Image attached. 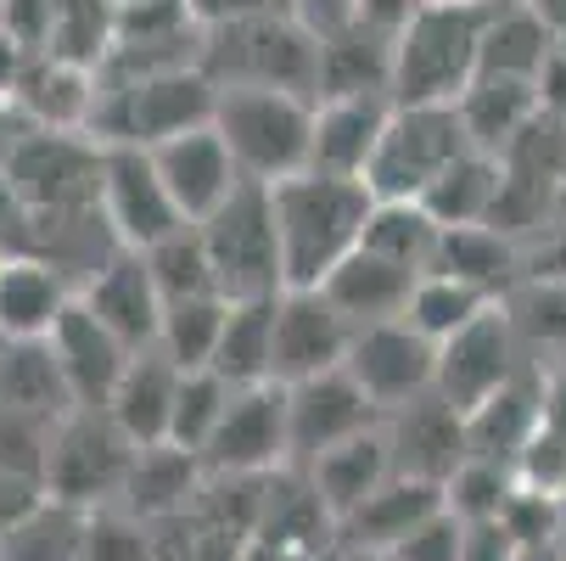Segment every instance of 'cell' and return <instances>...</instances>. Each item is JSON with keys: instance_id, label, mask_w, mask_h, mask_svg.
Returning <instances> with one entry per match:
<instances>
[{"instance_id": "1", "label": "cell", "mask_w": 566, "mask_h": 561, "mask_svg": "<svg viewBox=\"0 0 566 561\" xmlns=\"http://www.w3.org/2000/svg\"><path fill=\"white\" fill-rule=\"evenodd\" d=\"M270 208H275L281 264H286V292H292V287H326V276L359 253L376 197L365 180L303 169L270 186Z\"/></svg>"}, {"instance_id": "2", "label": "cell", "mask_w": 566, "mask_h": 561, "mask_svg": "<svg viewBox=\"0 0 566 561\" xmlns=\"http://www.w3.org/2000/svg\"><path fill=\"white\" fill-rule=\"evenodd\" d=\"M494 0H427L392 34V102L398 107H454L482 73V34Z\"/></svg>"}, {"instance_id": "3", "label": "cell", "mask_w": 566, "mask_h": 561, "mask_svg": "<svg viewBox=\"0 0 566 561\" xmlns=\"http://www.w3.org/2000/svg\"><path fill=\"white\" fill-rule=\"evenodd\" d=\"M197 67L213 91H286L314 102L319 79V29L303 18H264V23H230L208 29Z\"/></svg>"}, {"instance_id": "4", "label": "cell", "mask_w": 566, "mask_h": 561, "mask_svg": "<svg viewBox=\"0 0 566 561\" xmlns=\"http://www.w3.org/2000/svg\"><path fill=\"white\" fill-rule=\"evenodd\" d=\"M219 91L208 85L202 67H169V73H140V79H102L91 141L102 146H164L175 135L213 124Z\"/></svg>"}, {"instance_id": "5", "label": "cell", "mask_w": 566, "mask_h": 561, "mask_svg": "<svg viewBox=\"0 0 566 561\" xmlns=\"http://www.w3.org/2000/svg\"><path fill=\"white\" fill-rule=\"evenodd\" d=\"M0 169L29 202L34 230L56 219H78V214H102V141L91 135L23 124L0 146Z\"/></svg>"}, {"instance_id": "6", "label": "cell", "mask_w": 566, "mask_h": 561, "mask_svg": "<svg viewBox=\"0 0 566 561\" xmlns=\"http://www.w3.org/2000/svg\"><path fill=\"white\" fill-rule=\"evenodd\" d=\"M213 129L230 146L241 180L275 186V180H292L308 169L314 102L286 96V91H219Z\"/></svg>"}, {"instance_id": "7", "label": "cell", "mask_w": 566, "mask_h": 561, "mask_svg": "<svg viewBox=\"0 0 566 561\" xmlns=\"http://www.w3.org/2000/svg\"><path fill=\"white\" fill-rule=\"evenodd\" d=\"M213 287L224 303H264L286 292V264H281V236H275V208L270 186H241L213 219L197 225Z\"/></svg>"}, {"instance_id": "8", "label": "cell", "mask_w": 566, "mask_h": 561, "mask_svg": "<svg viewBox=\"0 0 566 561\" xmlns=\"http://www.w3.org/2000/svg\"><path fill=\"white\" fill-rule=\"evenodd\" d=\"M465 152L476 146L460 124V107H398L392 102V118L370 157L365 186L376 202H421Z\"/></svg>"}, {"instance_id": "9", "label": "cell", "mask_w": 566, "mask_h": 561, "mask_svg": "<svg viewBox=\"0 0 566 561\" xmlns=\"http://www.w3.org/2000/svg\"><path fill=\"white\" fill-rule=\"evenodd\" d=\"M135 466V444L118 433L107 411H73L62 416L45 460V495L73 511H113Z\"/></svg>"}, {"instance_id": "10", "label": "cell", "mask_w": 566, "mask_h": 561, "mask_svg": "<svg viewBox=\"0 0 566 561\" xmlns=\"http://www.w3.org/2000/svg\"><path fill=\"white\" fill-rule=\"evenodd\" d=\"M527 365L533 360H527V349H522V337L511 326L505 303H494L482 320H471L460 337L438 343V382H432V393L443 398L454 416H471L476 405H489L505 382H516Z\"/></svg>"}, {"instance_id": "11", "label": "cell", "mask_w": 566, "mask_h": 561, "mask_svg": "<svg viewBox=\"0 0 566 561\" xmlns=\"http://www.w3.org/2000/svg\"><path fill=\"white\" fill-rule=\"evenodd\" d=\"M102 225L124 253H151L175 230H186L164 175L151 164V152L102 146Z\"/></svg>"}, {"instance_id": "12", "label": "cell", "mask_w": 566, "mask_h": 561, "mask_svg": "<svg viewBox=\"0 0 566 561\" xmlns=\"http://www.w3.org/2000/svg\"><path fill=\"white\" fill-rule=\"evenodd\" d=\"M208 477H275L292 471V433H286V387H235L219 433L202 449Z\"/></svg>"}, {"instance_id": "13", "label": "cell", "mask_w": 566, "mask_h": 561, "mask_svg": "<svg viewBox=\"0 0 566 561\" xmlns=\"http://www.w3.org/2000/svg\"><path fill=\"white\" fill-rule=\"evenodd\" d=\"M343 371L365 387V398L381 416H392V411H403V405H416V398L432 393L438 349L410 326V320H381V326L354 332Z\"/></svg>"}, {"instance_id": "14", "label": "cell", "mask_w": 566, "mask_h": 561, "mask_svg": "<svg viewBox=\"0 0 566 561\" xmlns=\"http://www.w3.org/2000/svg\"><path fill=\"white\" fill-rule=\"evenodd\" d=\"M387 416L365 398V387L348 371H326L314 382L286 387V433H292V471H303L308 460L332 455L365 433H376Z\"/></svg>"}, {"instance_id": "15", "label": "cell", "mask_w": 566, "mask_h": 561, "mask_svg": "<svg viewBox=\"0 0 566 561\" xmlns=\"http://www.w3.org/2000/svg\"><path fill=\"white\" fill-rule=\"evenodd\" d=\"M354 343V326L332 309V298L319 287H292L275 298V365L270 382L275 387H297L326 371H343Z\"/></svg>"}, {"instance_id": "16", "label": "cell", "mask_w": 566, "mask_h": 561, "mask_svg": "<svg viewBox=\"0 0 566 561\" xmlns=\"http://www.w3.org/2000/svg\"><path fill=\"white\" fill-rule=\"evenodd\" d=\"M151 164H157V175H164V186H169V197H175V208H180L186 225L213 219L241 186H248L213 124L208 129H191V135H175L164 146H151Z\"/></svg>"}, {"instance_id": "17", "label": "cell", "mask_w": 566, "mask_h": 561, "mask_svg": "<svg viewBox=\"0 0 566 561\" xmlns=\"http://www.w3.org/2000/svg\"><path fill=\"white\" fill-rule=\"evenodd\" d=\"M56 365H62V382L73 393V411H107L113 405V393L135 360V349H124L102 320L85 309V303H67V314L56 320V332L45 337Z\"/></svg>"}, {"instance_id": "18", "label": "cell", "mask_w": 566, "mask_h": 561, "mask_svg": "<svg viewBox=\"0 0 566 561\" xmlns=\"http://www.w3.org/2000/svg\"><path fill=\"white\" fill-rule=\"evenodd\" d=\"M387 433V455H392V471L398 477H421V484H449L454 466L471 455L465 444V416H454L438 393L416 398V405H403L381 422Z\"/></svg>"}, {"instance_id": "19", "label": "cell", "mask_w": 566, "mask_h": 561, "mask_svg": "<svg viewBox=\"0 0 566 561\" xmlns=\"http://www.w3.org/2000/svg\"><path fill=\"white\" fill-rule=\"evenodd\" d=\"M392 96H348V102H314V129H308V169L337 175V180H365L370 157L387 135Z\"/></svg>"}, {"instance_id": "20", "label": "cell", "mask_w": 566, "mask_h": 561, "mask_svg": "<svg viewBox=\"0 0 566 561\" xmlns=\"http://www.w3.org/2000/svg\"><path fill=\"white\" fill-rule=\"evenodd\" d=\"M78 303H85L102 326L124 343V349H157V326H164V298L151 287V270L140 253H113L85 287H78Z\"/></svg>"}, {"instance_id": "21", "label": "cell", "mask_w": 566, "mask_h": 561, "mask_svg": "<svg viewBox=\"0 0 566 561\" xmlns=\"http://www.w3.org/2000/svg\"><path fill=\"white\" fill-rule=\"evenodd\" d=\"M73 298H78L73 281L51 259H40V253L0 259V337L7 343H45Z\"/></svg>"}, {"instance_id": "22", "label": "cell", "mask_w": 566, "mask_h": 561, "mask_svg": "<svg viewBox=\"0 0 566 561\" xmlns=\"http://www.w3.org/2000/svg\"><path fill=\"white\" fill-rule=\"evenodd\" d=\"M208 489V471L191 449H175V444H151V449H135V466H129V484L118 495V511H129L135 522H175V517H191L197 500Z\"/></svg>"}, {"instance_id": "23", "label": "cell", "mask_w": 566, "mask_h": 561, "mask_svg": "<svg viewBox=\"0 0 566 561\" xmlns=\"http://www.w3.org/2000/svg\"><path fill=\"white\" fill-rule=\"evenodd\" d=\"M96 96H102V73L67 67L56 56H29L18 91H12V113L34 129H67V135H91L96 118Z\"/></svg>"}, {"instance_id": "24", "label": "cell", "mask_w": 566, "mask_h": 561, "mask_svg": "<svg viewBox=\"0 0 566 561\" xmlns=\"http://www.w3.org/2000/svg\"><path fill=\"white\" fill-rule=\"evenodd\" d=\"M180 365L164 354V349H140L113 393L107 416L118 422V433L135 444V449H151V444H169V427H175V398H180Z\"/></svg>"}, {"instance_id": "25", "label": "cell", "mask_w": 566, "mask_h": 561, "mask_svg": "<svg viewBox=\"0 0 566 561\" xmlns=\"http://www.w3.org/2000/svg\"><path fill=\"white\" fill-rule=\"evenodd\" d=\"M438 511H443V489L438 484H421V477H398L392 471L354 517L337 522V544L343 550H376V555H387L392 544H403Z\"/></svg>"}, {"instance_id": "26", "label": "cell", "mask_w": 566, "mask_h": 561, "mask_svg": "<svg viewBox=\"0 0 566 561\" xmlns=\"http://www.w3.org/2000/svg\"><path fill=\"white\" fill-rule=\"evenodd\" d=\"M416 270H403V264H392V259H381V253H354V259H343L332 276H326V292L332 298V309L348 320L354 332H365V326H381V320H403V309H410V292H416Z\"/></svg>"}, {"instance_id": "27", "label": "cell", "mask_w": 566, "mask_h": 561, "mask_svg": "<svg viewBox=\"0 0 566 561\" xmlns=\"http://www.w3.org/2000/svg\"><path fill=\"white\" fill-rule=\"evenodd\" d=\"M348 96H392V40L365 23L319 34L314 102H348Z\"/></svg>"}, {"instance_id": "28", "label": "cell", "mask_w": 566, "mask_h": 561, "mask_svg": "<svg viewBox=\"0 0 566 561\" xmlns=\"http://www.w3.org/2000/svg\"><path fill=\"white\" fill-rule=\"evenodd\" d=\"M544 382H549V371H544V365H527L516 382H505V387L489 398V405H476V411L465 416V444H471V455L516 466L522 449H527L533 433H538V416H544Z\"/></svg>"}, {"instance_id": "29", "label": "cell", "mask_w": 566, "mask_h": 561, "mask_svg": "<svg viewBox=\"0 0 566 561\" xmlns=\"http://www.w3.org/2000/svg\"><path fill=\"white\" fill-rule=\"evenodd\" d=\"M454 107H460V124H465L471 146L476 152H494V157H505L544 118L533 79H500V73H476V85Z\"/></svg>"}, {"instance_id": "30", "label": "cell", "mask_w": 566, "mask_h": 561, "mask_svg": "<svg viewBox=\"0 0 566 561\" xmlns=\"http://www.w3.org/2000/svg\"><path fill=\"white\" fill-rule=\"evenodd\" d=\"M387 477H392V455H387V433H381V427L303 466V484L314 489V500L326 506L332 522L354 517V511L387 484Z\"/></svg>"}, {"instance_id": "31", "label": "cell", "mask_w": 566, "mask_h": 561, "mask_svg": "<svg viewBox=\"0 0 566 561\" xmlns=\"http://www.w3.org/2000/svg\"><path fill=\"white\" fill-rule=\"evenodd\" d=\"M505 202V157L494 152H465L460 164L421 197V208L443 230H471V225H494Z\"/></svg>"}, {"instance_id": "32", "label": "cell", "mask_w": 566, "mask_h": 561, "mask_svg": "<svg viewBox=\"0 0 566 561\" xmlns=\"http://www.w3.org/2000/svg\"><path fill=\"white\" fill-rule=\"evenodd\" d=\"M432 270H443L454 281H471L476 292H489V298H505L527 276V259H522V242H511L505 230L471 225V230H443V248H438Z\"/></svg>"}, {"instance_id": "33", "label": "cell", "mask_w": 566, "mask_h": 561, "mask_svg": "<svg viewBox=\"0 0 566 561\" xmlns=\"http://www.w3.org/2000/svg\"><path fill=\"white\" fill-rule=\"evenodd\" d=\"M555 34L544 29V18L527 7V0H494V18L489 34H482V73H500V79H533L544 62L555 56Z\"/></svg>"}, {"instance_id": "34", "label": "cell", "mask_w": 566, "mask_h": 561, "mask_svg": "<svg viewBox=\"0 0 566 561\" xmlns=\"http://www.w3.org/2000/svg\"><path fill=\"white\" fill-rule=\"evenodd\" d=\"M118 34H124V0H56L45 56L102 73L118 51Z\"/></svg>"}, {"instance_id": "35", "label": "cell", "mask_w": 566, "mask_h": 561, "mask_svg": "<svg viewBox=\"0 0 566 561\" xmlns=\"http://www.w3.org/2000/svg\"><path fill=\"white\" fill-rule=\"evenodd\" d=\"M0 405L40 422L73 416V393L62 382L51 343H7V354H0Z\"/></svg>"}, {"instance_id": "36", "label": "cell", "mask_w": 566, "mask_h": 561, "mask_svg": "<svg viewBox=\"0 0 566 561\" xmlns=\"http://www.w3.org/2000/svg\"><path fill=\"white\" fill-rule=\"evenodd\" d=\"M500 303L511 314V326H516L527 360L544 365V371H560V360H566V281L522 276Z\"/></svg>"}, {"instance_id": "37", "label": "cell", "mask_w": 566, "mask_h": 561, "mask_svg": "<svg viewBox=\"0 0 566 561\" xmlns=\"http://www.w3.org/2000/svg\"><path fill=\"white\" fill-rule=\"evenodd\" d=\"M275 365V298L264 303H230L224 337L208 371H219L230 387H264Z\"/></svg>"}, {"instance_id": "38", "label": "cell", "mask_w": 566, "mask_h": 561, "mask_svg": "<svg viewBox=\"0 0 566 561\" xmlns=\"http://www.w3.org/2000/svg\"><path fill=\"white\" fill-rule=\"evenodd\" d=\"M359 248L427 276L438 264V248H443V225L421 202H376L370 219H365V242Z\"/></svg>"}, {"instance_id": "39", "label": "cell", "mask_w": 566, "mask_h": 561, "mask_svg": "<svg viewBox=\"0 0 566 561\" xmlns=\"http://www.w3.org/2000/svg\"><path fill=\"white\" fill-rule=\"evenodd\" d=\"M500 298H489V292H476L471 281H454V276H443V270H427L421 281H416V292H410V309H403V320L438 349V343H449V337H460L471 320H482Z\"/></svg>"}, {"instance_id": "40", "label": "cell", "mask_w": 566, "mask_h": 561, "mask_svg": "<svg viewBox=\"0 0 566 561\" xmlns=\"http://www.w3.org/2000/svg\"><path fill=\"white\" fill-rule=\"evenodd\" d=\"M85 539H91V511L45 500L29 522L0 533V561H91Z\"/></svg>"}, {"instance_id": "41", "label": "cell", "mask_w": 566, "mask_h": 561, "mask_svg": "<svg viewBox=\"0 0 566 561\" xmlns=\"http://www.w3.org/2000/svg\"><path fill=\"white\" fill-rule=\"evenodd\" d=\"M224 320H230V303L219 292L191 298V303H169L164 326H157V349H164L180 371H208L213 354H219V337H224Z\"/></svg>"}, {"instance_id": "42", "label": "cell", "mask_w": 566, "mask_h": 561, "mask_svg": "<svg viewBox=\"0 0 566 561\" xmlns=\"http://www.w3.org/2000/svg\"><path fill=\"white\" fill-rule=\"evenodd\" d=\"M516 489H522L516 466L465 455V460L454 466V477L443 484V511H449L454 522H465V528H471V522H500Z\"/></svg>"}, {"instance_id": "43", "label": "cell", "mask_w": 566, "mask_h": 561, "mask_svg": "<svg viewBox=\"0 0 566 561\" xmlns=\"http://www.w3.org/2000/svg\"><path fill=\"white\" fill-rule=\"evenodd\" d=\"M516 477L527 489L566 500V371H549V382H544V416H538L533 444L516 460Z\"/></svg>"}, {"instance_id": "44", "label": "cell", "mask_w": 566, "mask_h": 561, "mask_svg": "<svg viewBox=\"0 0 566 561\" xmlns=\"http://www.w3.org/2000/svg\"><path fill=\"white\" fill-rule=\"evenodd\" d=\"M140 259H146V270H151V287H157V298H164V309H169V303H191V298H213V292H219L197 225L175 230L169 242H157V248L140 253Z\"/></svg>"}, {"instance_id": "45", "label": "cell", "mask_w": 566, "mask_h": 561, "mask_svg": "<svg viewBox=\"0 0 566 561\" xmlns=\"http://www.w3.org/2000/svg\"><path fill=\"white\" fill-rule=\"evenodd\" d=\"M235 387L219 376V371H186L180 376V398H175V427H169V444L175 449H191L202 460L208 438L219 433L224 411H230Z\"/></svg>"}, {"instance_id": "46", "label": "cell", "mask_w": 566, "mask_h": 561, "mask_svg": "<svg viewBox=\"0 0 566 561\" xmlns=\"http://www.w3.org/2000/svg\"><path fill=\"white\" fill-rule=\"evenodd\" d=\"M56 427L62 422H40V416H23V411L0 405V471H18V477L45 484V460H51Z\"/></svg>"}, {"instance_id": "47", "label": "cell", "mask_w": 566, "mask_h": 561, "mask_svg": "<svg viewBox=\"0 0 566 561\" xmlns=\"http://www.w3.org/2000/svg\"><path fill=\"white\" fill-rule=\"evenodd\" d=\"M91 561H164L157 555V539L146 522H135L129 511H91V539H85Z\"/></svg>"}, {"instance_id": "48", "label": "cell", "mask_w": 566, "mask_h": 561, "mask_svg": "<svg viewBox=\"0 0 566 561\" xmlns=\"http://www.w3.org/2000/svg\"><path fill=\"white\" fill-rule=\"evenodd\" d=\"M560 506L566 500H555V495H544V489H516L511 495V506H505V533L522 544V550H544V544H555V528H560Z\"/></svg>"}, {"instance_id": "49", "label": "cell", "mask_w": 566, "mask_h": 561, "mask_svg": "<svg viewBox=\"0 0 566 561\" xmlns=\"http://www.w3.org/2000/svg\"><path fill=\"white\" fill-rule=\"evenodd\" d=\"M186 18L208 34V29H230V23H264V18H303L297 0H180Z\"/></svg>"}, {"instance_id": "50", "label": "cell", "mask_w": 566, "mask_h": 561, "mask_svg": "<svg viewBox=\"0 0 566 561\" xmlns=\"http://www.w3.org/2000/svg\"><path fill=\"white\" fill-rule=\"evenodd\" d=\"M460 539H465V522H454L449 511H438L403 544H392L387 561H460Z\"/></svg>"}, {"instance_id": "51", "label": "cell", "mask_w": 566, "mask_h": 561, "mask_svg": "<svg viewBox=\"0 0 566 561\" xmlns=\"http://www.w3.org/2000/svg\"><path fill=\"white\" fill-rule=\"evenodd\" d=\"M51 18H56V0H0V34L23 45L29 56H45Z\"/></svg>"}, {"instance_id": "52", "label": "cell", "mask_w": 566, "mask_h": 561, "mask_svg": "<svg viewBox=\"0 0 566 561\" xmlns=\"http://www.w3.org/2000/svg\"><path fill=\"white\" fill-rule=\"evenodd\" d=\"M12 253H34V214L7 180V169H0V259Z\"/></svg>"}, {"instance_id": "53", "label": "cell", "mask_w": 566, "mask_h": 561, "mask_svg": "<svg viewBox=\"0 0 566 561\" xmlns=\"http://www.w3.org/2000/svg\"><path fill=\"white\" fill-rule=\"evenodd\" d=\"M522 544L505 533V522H471L460 539V561H516Z\"/></svg>"}, {"instance_id": "54", "label": "cell", "mask_w": 566, "mask_h": 561, "mask_svg": "<svg viewBox=\"0 0 566 561\" xmlns=\"http://www.w3.org/2000/svg\"><path fill=\"white\" fill-rule=\"evenodd\" d=\"M421 7H427V0H354V23H365V29H376V34L392 40Z\"/></svg>"}, {"instance_id": "55", "label": "cell", "mask_w": 566, "mask_h": 561, "mask_svg": "<svg viewBox=\"0 0 566 561\" xmlns=\"http://www.w3.org/2000/svg\"><path fill=\"white\" fill-rule=\"evenodd\" d=\"M538 107H544V118L566 124V45H555V56L538 73Z\"/></svg>"}, {"instance_id": "56", "label": "cell", "mask_w": 566, "mask_h": 561, "mask_svg": "<svg viewBox=\"0 0 566 561\" xmlns=\"http://www.w3.org/2000/svg\"><path fill=\"white\" fill-rule=\"evenodd\" d=\"M297 12H303V23H314L319 34H332V29L354 23V0H297Z\"/></svg>"}, {"instance_id": "57", "label": "cell", "mask_w": 566, "mask_h": 561, "mask_svg": "<svg viewBox=\"0 0 566 561\" xmlns=\"http://www.w3.org/2000/svg\"><path fill=\"white\" fill-rule=\"evenodd\" d=\"M527 7H533V12L544 18V29L566 45V0H527Z\"/></svg>"}, {"instance_id": "58", "label": "cell", "mask_w": 566, "mask_h": 561, "mask_svg": "<svg viewBox=\"0 0 566 561\" xmlns=\"http://www.w3.org/2000/svg\"><path fill=\"white\" fill-rule=\"evenodd\" d=\"M560 561H566V506H560V528H555V544H549Z\"/></svg>"}, {"instance_id": "59", "label": "cell", "mask_w": 566, "mask_h": 561, "mask_svg": "<svg viewBox=\"0 0 566 561\" xmlns=\"http://www.w3.org/2000/svg\"><path fill=\"white\" fill-rule=\"evenodd\" d=\"M516 561H560V555H555V550H549V544H544V550H522V555H516Z\"/></svg>"}, {"instance_id": "60", "label": "cell", "mask_w": 566, "mask_h": 561, "mask_svg": "<svg viewBox=\"0 0 566 561\" xmlns=\"http://www.w3.org/2000/svg\"><path fill=\"white\" fill-rule=\"evenodd\" d=\"M308 561H348V550H343V544H332V550H319V555H308Z\"/></svg>"}, {"instance_id": "61", "label": "cell", "mask_w": 566, "mask_h": 561, "mask_svg": "<svg viewBox=\"0 0 566 561\" xmlns=\"http://www.w3.org/2000/svg\"><path fill=\"white\" fill-rule=\"evenodd\" d=\"M348 561H387V555H376V550H348Z\"/></svg>"}, {"instance_id": "62", "label": "cell", "mask_w": 566, "mask_h": 561, "mask_svg": "<svg viewBox=\"0 0 566 561\" xmlns=\"http://www.w3.org/2000/svg\"><path fill=\"white\" fill-rule=\"evenodd\" d=\"M0 354H7V337H0Z\"/></svg>"}, {"instance_id": "63", "label": "cell", "mask_w": 566, "mask_h": 561, "mask_svg": "<svg viewBox=\"0 0 566 561\" xmlns=\"http://www.w3.org/2000/svg\"><path fill=\"white\" fill-rule=\"evenodd\" d=\"M560 371H566V360H560Z\"/></svg>"}]
</instances>
